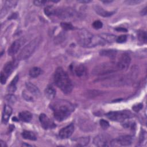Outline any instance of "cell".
Wrapping results in <instances>:
<instances>
[{
  "label": "cell",
  "instance_id": "6da1fadb",
  "mask_svg": "<svg viewBox=\"0 0 147 147\" xmlns=\"http://www.w3.org/2000/svg\"><path fill=\"white\" fill-rule=\"evenodd\" d=\"M76 39L78 44L85 48L94 47L105 44L106 41L100 37L91 34L86 29H80L77 33Z\"/></svg>",
  "mask_w": 147,
  "mask_h": 147
},
{
  "label": "cell",
  "instance_id": "7a4b0ae2",
  "mask_svg": "<svg viewBox=\"0 0 147 147\" xmlns=\"http://www.w3.org/2000/svg\"><path fill=\"white\" fill-rule=\"evenodd\" d=\"M54 117L58 121H62L68 118L74 111V107L70 102L65 100H59L51 106Z\"/></svg>",
  "mask_w": 147,
  "mask_h": 147
},
{
  "label": "cell",
  "instance_id": "3957f363",
  "mask_svg": "<svg viewBox=\"0 0 147 147\" xmlns=\"http://www.w3.org/2000/svg\"><path fill=\"white\" fill-rule=\"evenodd\" d=\"M54 82L56 85L65 94L70 93L73 88V85L68 74L62 68H57L54 74Z\"/></svg>",
  "mask_w": 147,
  "mask_h": 147
},
{
  "label": "cell",
  "instance_id": "277c9868",
  "mask_svg": "<svg viewBox=\"0 0 147 147\" xmlns=\"http://www.w3.org/2000/svg\"><path fill=\"white\" fill-rule=\"evenodd\" d=\"M119 71L117 63L109 62L100 64L96 65L93 69L92 72L96 75H105Z\"/></svg>",
  "mask_w": 147,
  "mask_h": 147
},
{
  "label": "cell",
  "instance_id": "5b68a950",
  "mask_svg": "<svg viewBox=\"0 0 147 147\" xmlns=\"http://www.w3.org/2000/svg\"><path fill=\"white\" fill-rule=\"evenodd\" d=\"M40 41V38H36L29 42L21 50L18 56V59L20 60L28 59L34 53L37 46L38 45Z\"/></svg>",
  "mask_w": 147,
  "mask_h": 147
},
{
  "label": "cell",
  "instance_id": "8992f818",
  "mask_svg": "<svg viewBox=\"0 0 147 147\" xmlns=\"http://www.w3.org/2000/svg\"><path fill=\"white\" fill-rule=\"evenodd\" d=\"M106 115L109 119H111V121L117 122H122L127 118H130L133 117V115L131 113V111L127 110L110 111L107 113Z\"/></svg>",
  "mask_w": 147,
  "mask_h": 147
},
{
  "label": "cell",
  "instance_id": "52a82bcc",
  "mask_svg": "<svg viewBox=\"0 0 147 147\" xmlns=\"http://www.w3.org/2000/svg\"><path fill=\"white\" fill-rule=\"evenodd\" d=\"M75 14V10L69 7H62L56 9V15L60 18L65 20L73 17Z\"/></svg>",
  "mask_w": 147,
  "mask_h": 147
},
{
  "label": "cell",
  "instance_id": "ba28073f",
  "mask_svg": "<svg viewBox=\"0 0 147 147\" xmlns=\"http://www.w3.org/2000/svg\"><path fill=\"white\" fill-rule=\"evenodd\" d=\"M112 140L108 135L100 134L94 139V144L98 146H111Z\"/></svg>",
  "mask_w": 147,
  "mask_h": 147
},
{
  "label": "cell",
  "instance_id": "9c48e42d",
  "mask_svg": "<svg viewBox=\"0 0 147 147\" xmlns=\"http://www.w3.org/2000/svg\"><path fill=\"white\" fill-rule=\"evenodd\" d=\"M130 61H131V58L127 53H125L122 54L120 56L118 61L117 62L119 69L124 70L127 69L130 63Z\"/></svg>",
  "mask_w": 147,
  "mask_h": 147
},
{
  "label": "cell",
  "instance_id": "30bf717a",
  "mask_svg": "<svg viewBox=\"0 0 147 147\" xmlns=\"http://www.w3.org/2000/svg\"><path fill=\"white\" fill-rule=\"evenodd\" d=\"M25 41L24 38H21L14 41L8 49V54L10 56H13L17 53L21 46L25 42Z\"/></svg>",
  "mask_w": 147,
  "mask_h": 147
},
{
  "label": "cell",
  "instance_id": "8fae6325",
  "mask_svg": "<svg viewBox=\"0 0 147 147\" xmlns=\"http://www.w3.org/2000/svg\"><path fill=\"white\" fill-rule=\"evenodd\" d=\"M39 120L41 126L44 129H52L56 127V125L47 115L45 114H41L39 116Z\"/></svg>",
  "mask_w": 147,
  "mask_h": 147
},
{
  "label": "cell",
  "instance_id": "7c38bea8",
  "mask_svg": "<svg viewBox=\"0 0 147 147\" xmlns=\"http://www.w3.org/2000/svg\"><path fill=\"white\" fill-rule=\"evenodd\" d=\"M74 128L75 127L73 123H71L69 125L62 128L59 131V137L62 139L69 138L72 134L74 131Z\"/></svg>",
  "mask_w": 147,
  "mask_h": 147
},
{
  "label": "cell",
  "instance_id": "4fadbf2b",
  "mask_svg": "<svg viewBox=\"0 0 147 147\" xmlns=\"http://www.w3.org/2000/svg\"><path fill=\"white\" fill-rule=\"evenodd\" d=\"M118 146H129L133 142V138L130 136L125 135L122 136L115 140Z\"/></svg>",
  "mask_w": 147,
  "mask_h": 147
},
{
  "label": "cell",
  "instance_id": "5bb4252c",
  "mask_svg": "<svg viewBox=\"0 0 147 147\" xmlns=\"http://www.w3.org/2000/svg\"><path fill=\"white\" fill-rule=\"evenodd\" d=\"M26 87L28 90V91L32 95H34L35 96H40L41 95L40 91L39 90V89L38 88V87L35 86L34 84L32 83L31 82H26L25 84Z\"/></svg>",
  "mask_w": 147,
  "mask_h": 147
},
{
  "label": "cell",
  "instance_id": "9a60e30c",
  "mask_svg": "<svg viewBox=\"0 0 147 147\" xmlns=\"http://www.w3.org/2000/svg\"><path fill=\"white\" fill-rule=\"evenodd\" d=\"M11 113H12L11 107L9 105H5L3 109L2 117V121L3 123H6L8 122Z\"/></svg>",
  "mask_w": 147,
  "mask_h": 147
},
{
  "label": "cell",
  "instance_id": "2e32d148",
  "mask_svg": "<svg viewBox=\"0 0 147 147\" xmlns=\"http://www.w3.org/2000/svg\"><path fill=\"white\" fill-rule=\"evenodd\" d=\"M94 10L95 11V12L99 16L104 17H110L111 16H112L115 11H107V10H105L104 9H103L102 7L98 6V5H96L94 6Z\"/></svg>",
  "mask_w": 147,
  "mask_h": 147
},
{
  "label": "cell",
  "instance_id": "e0dca14e",
  "mask_svg": "<svg viewBox=\"0 0 147 147\" xmlns=\"http://www.w3.org/2000/svg\"><path fill=\"white\" fill-rule=\"evenodd\" d=\"M15 67V62L14 61L7 62L4 66L3 69V73L8 77L13 71Z\"/></svg>",
  "mask_w": 147,
  "mask_h": 147
},
{
  "label": "cell",
  "instance_id": "ac0fdd59",
  "mask_svg": "<svg viewBox=\"0 0 147 147\" xmlns=\"http://www.w3.org/2000/svg\"><path fill=\"white\" fill-rule=\"evenodd\" d=\"M100 56L114 59L117 54V51L115 49H103L99 52Z\"/></svg>",
  "mask_w": 147,
  "mask_h": 147
},
{
  "label": "cell",
  "instance_id": "d6986e66",
  "mask_svg": "<svg viewBox=\"0 0 147 147\" xmlns=\"http://www.w3.org/2000/svg\"><path fill=\"white\" fill-rule=\"evenodd\" d=\"M73 70L76 76H82L86 72V67L83 64H79L75 65L73 68Z\"/></svg>",
  "mask_w": 147,
  "mask_h": 147
},
{
  "label": "cell",
  "instance_id": "ffe728a7",
  "mask_svg": "<svg viewBox=\"0 0 147 147\" xmlns=\"http://www.w3.org/2000/svg\"><path fill=\"white\" fill-rule=\"evenodd\" d=\"M45 95L48 99L52 100L55 96L56 90L52 86H48L45 90Z\"/></svg>",
  "mask_w": 147,
  "mask_h": 147
},
{
  "label": "cell",
  "instance_id": "44dd1931",
  "mask_svg": "<svg viewBox=\"0 0 147 147\" xmlns=\"http://www.w3.org/2000/svg\"><path fill=\"white\" fill-rule=\"evenodd\" d=\"M19 118L23 122H29L32 119V115L28 111H24L19 114Z\"/></svg>",
  "mask_w": 147,
  "mask_h": 147
},
{
  "label": "cell",
  "instance_id": "7402d4cb",
  "mask_svg": "<svg viewBox=\"0 0 147 147\" xmlns=\"http://www.w3.org/2000/svg\"><path fill=\"white\" fill-rule=\"evenodd\" d=\"M22 136L24 139H26V140L35 141L37 139L34 133H33L32 131H27V130H25L22 133Z\"/></svg>",
  "mask_w": 147,
  "mask_h": 147
},
{
  "label": "cell",
  "instance_id": "603a6c76",
  "mask_svg": "<svg viewBox=\"0 0 147 147\" xmlns=\"http://www.w3.org/2000/svg\"><path fill=\"white\" fill-rule=\"evenodd\" d=\"M18 81V76L17 75L11 82L10 84L7 87V91L10 92H14L16 90V84Z\"/></svg>",
  "mask_w": 147,
  "mask_h": 147
},
{
  "label": "cell",
  "instance_id": "cb8c5ba5",
  "mask_svg": "<svg viewBox=\"0 0 147 147\" xmlns=\"http://www.w3.org/2000/svg\"><path fill=\"white\" fill-rule=\"evenodd\" d=\"M56 9L52 6H48L45 7L44 11L45 14L48 16H51L52 15H56Z\"/></svg>",
  "mask_w": 147,
  "mask_h": 147
},
{
  "label": "cell",
  "instance_id": "d4e9b609",
  "mask_svg": "<svg viewBox=\"0 0 147 147\" xmlns=\"http://www.w3.org/2000/svg\"><path fill=\"white\" fill-rule=\"evenodd\" d=\"M41 73V70L38 67H33L29 71V74L32 78H36Z\"/></svg>",
  "mask_w": 147,
  "mask_h": 147
},
{
  "label": "cell",
  "instance_id": "484cf974",
  "mask_svg": "<svg viewBox=\"0 0 147 147\" xmlns=\"http://www.w3.org/2000/svg\"><path fill=\"white\" fill-rule=\"evenodd\" d=\"M106 42H111L115 39V36L112 34H102L100 36ZM116 40V39H115Z\"/></svg>",
  "mask_w": 147,
  "mask_h": 147
},
{
  "label": "cell",
  "instance_id": "4316f807",
  "mask_svg": "<svg viewBox=\"0 0 147 147\" xmlns=\"http://www.w3.org/2000/svg\"><path fill=\"white\" fill-rule=\"evenodd\" d=\"M146 33L145 31L144 30H139L138 32V37L139 40L144 42V43H146Z\"/></svg>",
  "mask_w": 147,
  "mask_h": 147
},
{
  "label": "cell",
  "instance_id": "83f0119b",
  "mask_svg": "<svg viewBox=\"0 0 147 147\" xmlns=\"http://www.w3.org/2000/svg\"><path fill=\"white\" fill-rule=\"evenodd\" d=\"M61 26L66 30H72L74 29L73 25L69 22H61Z\"/></svg>",
  "mask_w": 147,
  "mask_h": 147
},
{
  "label": "cell",
  "instance_id": "f1b7e54d",
  "mask_svg": "<svg viewBox=\"0 0 147 147\" xmlns=\"http://www.w3.org/2000/svg\"><path fill=\"white\" fill-rule=\"evenodd\" d=\"M89 142V138L88 137H84L80 138L78 140V143L79 144V145L80 146H84L88 144Z\"/></svg>",
  "mask_w": 147,
  "mask_h": 147
},
{
  "label": "cell",
  "instance_id": "f546056e",
  "mask_svg": "<svg viewBox=\"0 0 147 147\" xmlns=\"http://www.w3.org/2000/svg\"><path fill=\"white\" fill-rule=\"evenodd\" d=\"M30 92L28 91V92L24 90V91H22V96L24 97V98L28 100V101H32L33 100V97L30 95Z\"/></svg>",
  "mask_w": 147,
  "mask_h": 147
},
{
  "label": "cell",
  "instance_id": "4dcf8cb0",
  "mask_svg": "<svg viewBox=\"0 0 147 147\" xmlns=\"http://www.w3.org/2000/svg\"><path fill=\"white\" fill-rule=\"evenodd\" d=\"M99 123H100V126H101L102 128L103 129H107V128L109 127V126H110L109 122H108L107 121H106V120L103 119H100V121H99Z\"/></svg>",
  "mask_w": 147,
  "mask_h": 147
},
{
  "label": "cell",
  "instance_id": "1f68e13d",
  "mask_svg": "<svg viewBox=\"0 0 147 147\" xmlns=\"http://www.w3.org/2000/svg\"><path fill=\"white\" fill-rule=\"evenodd\" d=\"M5 99H6L7 101H8L9 102L11 103H14L16 100V98L15 96L13 95H11V94L6 95L5 97Z\"/></svg>",
  "mask_w": 147,
  "mask_h": 147
},
{
  "label": "cell",
  "instance_id": "d6a6232c",
  "mask_svg": "<svg viewBox=\"0 0 147 147\" xmlns=\"http://www.w3.org/2000/svg\"><path fill=\"white\" fill-rule=\"evenodd\" d=\"M142 2L141 0H127L124 1V3L128 5H134L138 3H140Z\"/></svg>",
  "mask_w": 147,
  "mask_h": 147
},
{
  "label": "cell",
  "instance_id": "836d02e7",
  "mask_svg": "<svg viewBox=\"0 0 147 147\" xmlns=\"http://www.w3.org/2000/svg\"><path fill=\"white\" fill-rule=\"evenodd\" d=\"M92 26H93V27L95 29H100V28H102L103 24H102V22L101 21H100L99 20H97V21H94L93 22Z\"/></svg>",
  "mask_w": 147,
  "mask_h": 147
},
{
  "label": "cell",
  "instance_id": "e575fe53",
  "mask_svg": "<svg viewBox=\"0 0 147 147\" xmlns=\"http://www.w3.org/2000/svg\"><path fill=\"white\" fill-rule=\"evenodd\" d=\"M127 36L126 35H121L116 38V41L118 43H123L126 41Z\"/></svg>",
  "mask_w": 147,
  "mask_h": 147
},
{
  "label": "cell",
  "instance_id": "d590c367",
  "mask_svg": "<svg viewBox=\"0 0 147 147\" xmlns=\"http://www.w3.org/2000/svg\"><path fill=\"white\" fill-rule=\"evenodd\" d=\"M7 76L2 72L1 73V77H0V80H1V83L2 84H5L6 80H7Z\"/></svg>",
  "mask_w": 147,
  "mask_h": 147
},
{
  "label": "cell",
  "instance_id": "8d00e7d4",
  "mask_svg": "<svg viewBox=\"0 0 147 147\" xmlns=\"http://www.w3.org/2000/svg\"><path fill=\"white\" fill-rule=\"evenodd\" d=\"M47 2V1H38V0H36V1H33V3L35 5H36V6H43Z\"/></svg>",
  "mask_w": 147,
  "mask_h": 147
},
{
  "label": "cell",
  "instance_id": "74e56055",
  "mask_svg": "<svg viewBox=\"0 0 147 147\" xmlns=\"http://www.w3.org/2000/svg\"><path fill=\"white\" fill-rule=\"evenodd\" d=\"M143 107V105L141 103H138L137 105H136L134 106H133V109L134 111H139Z\"/></svg>",
  "mask_w": 147,
  "mask_h": 147
},
{
  "label": "cell",
  "instance_id": "f35d334b",
  "mask_svg": "<svg viewBox=\"0 0 147 147\" xmlns=\"http://www.w3.org/2000/svg\"><path fill=\"white\" fill-rule=\"evenodd\" d=\"M123 126H125V127H129L131 128V129H133L134 128H135L136 125H135V123H133V122H129L125 123Z\"/></svg>",
  "mask_w": 147,
  "mask_h": 147
},
{
  "label": "cell",
  "instance_id": "ab89813d",
  "mask_svg": "<svg viewBox=\"0 0 147 147\" xmlns=\"http://www.w3.org/2000/svg\"><path fill=\"white\" fill-rule=\"evenodd\" d=\"M141 14V15H145L146 14V7H145L144 9H142Z\"/></svg>",
  "mask_w": 147,
  "mask_h": 147
},
{
  "label": "cell",
  "instance_id": "60d3db41",
  "mask_svg": "<svg viewBox=\"0 0 147 147\" xmlns=\"http://www.w3.org/2000/svg\"><path fill=\"white\" fill-rule=\"evenodd\" d=\"M116 30H118V31H127V30L126 29H125V28H117L116 29Z\"/></svg>",
  "mask_w": 147,
  "mask_h": 147
},
{
  "label": "cell",
  "instance_id": "b9f144b4",
  "mask_svg": "<svg viewBox=\"0 0 147 147\" xmlns=\"http://www.w3.org/2000/svg\"><path fill=\"white\" fill-rule=\"evenodd\" d=\"M80 3H88L90 2L91 1H88V0H81V1H78Z\"/></svg>",
  "mask_w": 147,
  "mask_h": 147
},
{
  "label": "cell",
  "instance_id": "7bdbcfd3",
  "mask_svg": "<svg viewBox=\"0 0 147 147\" xmlns=\"http://www.w3.org/2000/svg\"><path fill=\"white\" fill-rule=\"evenodd\" d=\"M0 143H1V146H2V147H5V146H6V145H5V142H4V141H3L2 140H1Z\"/></svg>",
  "mask_w": 147,
  "mask_h": 147
},
{
  "label": "cell",
  "instance_id": "ee69618b",
  "mask_svg": "<svg viewBox=\"0 0 147 147\" xmlns=\"http://www.w3.org/2000/svg\"><path fill=\"white\" fill-rule=\"evenodd\" d=\"M102 2H103V3H110V2H112V1H102Z\"/></svg>",
  "mask_w": 147,
  "mask_h": 147
}]
</instances>
